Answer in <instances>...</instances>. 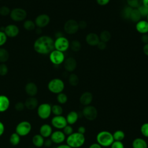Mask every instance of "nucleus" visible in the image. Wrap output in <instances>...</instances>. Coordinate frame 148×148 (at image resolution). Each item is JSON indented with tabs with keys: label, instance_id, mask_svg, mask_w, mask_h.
<instances>
[{
	"label": "nucleus",
	"instance_id": "obj_24",
	"mask_svg": "<svg viewBox=\"0 0 148 148\" xmlns=\"http://www.w3.org/2000/svg\"><path fill=\"white\" fill-rule=\"evenodd\" d=\"M65 118L68 124L72 125L77 122L79 119V114L76 111L72 110L67 114Z\"/></svg>",
	"mask_w": 148,
	"mask_h": 148
},
{
	"label": "nucleus",
	"instance_id": "obj_11",
	"mask_svg": "<svg viewBox=\"0 0 148 148\" xmlns=\"http://www.w3.org/2000/svg\"><path fill=\"white\" fill-rule=\"evenodd\" d=\"M49 59L51 63L58 65L63 63L65 58L63 52L54 49L49 54Z\"/></svg>",
	"mask_w": 148,
	"mask_h": 148
},
{
	"label": "nucleus",
	"instance_id": "obj_30",
	"mask_svg": "<svg viewBox=\"0 0 148 148\" xmlns=\"http://www.w3.org/2000/svg\"><path fill=\"white\" fill-rule=\"evenodd\" d=\"M99 37L101 41L107 43L111 39V34L108 30H103L100 33Z\"/></svg>",
	"mask_w": 148,
	"mask_h": 148
},
{
	"label": "nucleus",
	"instance_id": "obj_29",
	"mask_svg": "<svg viewBox=\"0 0 148 148\" xmlns=\"http://www.w3.org/2000/svg\"><path fill=\"white\" fill-rule=\"evenodd\" d=\"M9 58V53L5 48H0V62L5 63Z\"/></svg>",
	"mask_w": 148,
	"mask_h": 148
},
{
	"label": "nucleus",
	"instance_id": "obj_10",
	"mask_svg": "<svg viewBox=\"0 0 148 148\" xmlns=\"http://www.w3.org/2000/svg\"><path fill=\"white\" fill-rule=\"evenodd\" d=\"M64 29L67 34L73 35L76 34L79 29L78 22L73 19L67 20L64 25Z\"/></svg>",
	"mask_w": 148,
	"mask_h": 148
},
{
	"label": "nucleus",
	"instance_id": "obj_53",
	"mask_svg": "<svg viewBox=\"0 0 148 148\" xmlns=\"http://www.w3.org/2000/svg\"><path fill=\"white\" fill-rule=\"evenodd\" d=\"M86 128L84 126H80L79 127V128H77V132L81 134H83L84 135L85 132H86Z\"/></svg>",
	"mask_w": 148,
	"mask_h": 148
},
{
	"label": "nucleus",
	"instance_id": "obj_6",
	"mask_svg": "<svg viewBox=\"0 0 148 148\" xmlns=\"http://www.w3.org/2000/svg\"><path fill=\"white\" fill-rule=\"evenodd\" d=\"M37 114L41 119H47L51 114V105L49 103L40 104L37 108Z\"/></svg>",
	"mask_w": 148,
	"mask_h": 148
},
{
	"label": "nucleus",
	"instance_id": "obj_46",
	"mask_svg": "<svg viewBox=\"0 0 148 148\" xmlns=\"http://www.w3.org/2000/svg\"><path fill=\"white\" fill-rule=\"evenodd\" d=\"M110 148H124V145L121 141L114 140L110 145Z\"/></svg>",
	"mask_w": 148,
	"mask_h": 148
},
{
	"label": "nucleus",
	"instance_id": "obj_38",
	"mask_svg": "<svg viewBox=\"0 0 148 148\" xmlns=\"http://www.w3.org/2000/svg\"><path fill=\"white\" fill-rule=\"evenodd\" d=\"M132 10V8L130 7L129 6H127L124 8L121 12L123 17L125 19H130V16Z\"/></svg>",
	"mask_w": 148,
	"mask_h": 148
},
{
	"label": "nucleus",
	"instance_id": "obj_52",
	"mask_svg": "<svg viewBox=\"0 0 148 148\" xmlns=\"http://www.w3.org/2000/svg\"><path fill=\"white\" fill-rule=\"evenodd\" d=\"M5 130V125L3 123L0 121V136H1L3 134Z\"/></svg>",
	"mask_w": 148,
	"mask_h": 148
},
{
	"label": "nucleus",
	"instance_id": "obj_9",
	"mask_svg": "<svg viewBox=\"0 0 148 148\" xmlns=\"http://www.w3.org/2000/svg\"><path fill=\"white\" fill-rule=\"evenodd\" d=\"M83 117L90 121L94 120L98 116V111L97 108L92 105L85 106L82 110Z\"/></svg>",
	"mask_w": 148,
	"mask_h": 148
},
{
	"label": "nucleus",
	"instance_id": "obj_55",
	"mask_svg": "<svg viewBox=\"0 0 148 148\" xmlns=\"http://www.w3.org/2000/svg\"><path fill=\"white\" fill-rule=\"evenodd\" d=\"M88 148H102V146L97 143H93L91 145H90Z\"/></svg>",
	"mask_w": 148,
	"mask_h": 148
},
{
	"label": "nucleus",
	"instance_id": "obj_14",
	"mask_svg": "<svg viewBox=\"0 0 148 148\" xmlns=\"http://www.w3.org/2000/svg\"><path fill=\"white\" fill-rule=\"evenodd\" d=\"M50 139L53 143L57 145L62 144L66 140V136L62 132V131L57 130L55 131H53Z\"/></svg>",
	"mask_w": 148,
	"mask_h": 148
},
{
	"label": "nucleus",
	"instance_id": "obj_41",
	"mask_svg": "<svg viewBox=\"0 0 148 148\" xmlns=\"http://www.w3.org/2000/svg\"><path fill=\"white\" fill-rule=\"evenodd\" d=\"M140 132L145 137L148 138V123H143L140 127Z\"/></svg>",
	"mask_w": 148,
	"mask_h": 148
},
{
	"label": "nucleus",
	"instance_id": "obj_44",
	"mask_svg": "<svg viewBox=\"0 0 148 148\" xmlns=\"http://www.w3.org/2000/svg\"><path fill=\"white\" fill-rule=\"evenodd\" d=\"M25 108V107L24 102H23L21 101L16 102L14 105V109H16V110H17L18 112H21Z\"/></svg>",
	"mask_w": 148,
	"mask_h": 148
},
{
	"label": "nucleus",
	"instance_id": "obj_17",
	"mask_svg": "<svg viewBox=\"0 0 148 148\" xmlns=\"http://www.w3.org/2000/svg\"><path fill=\"white\" fill-rule=\"evenodd\" d=\"M92 99L93 95L92 93L89 91H85L81 94L79 98V101L82 105L85 106L90 105L92 101Z\"/></svg>",
	"mask_w": 148,
	"mask_h": 148
},
{
	"label": "nucleus",
	"instance_id": "obj_43",
	"mask_svg": "<svg viewBox=\"0 0 148 148\" xmlns=\"http://www.w3.org/2000/svg\"><path fill=\"white\" fill-rule=\"evenodd\" d=\"M8 72V67L5 63L0 64V75L5 76Z\"/></svg>",
	"mask_w": 148,
	"mask_h": 148
},
{
	"label": "nucleus",
	"instance_id": "obj_39",
	"mask_svg": "<svg viewBox=\"0 0 148 148\" xmlns=\"http://www.w3.org/2000/svg\"><path fill=\"white\" fill-rule=\"evenodd\" d=\"M10 9L7 6H2L0 7V15L2 16H7L10 15Z\"/></svg>",
	"mask_w": 148,
	"mask_h": 148
},
{
	"label": "nucleus",
	"instance_id": "obj_32",
	"mask_svg": "<svg viewBox=\"0 0 148 148\" xmlns=\"http://www.w3.org/2000/svg\"><path fill=\"white\" fill-rule=\"evenodd\" d=\"M113 134V137L114 139V140L116 141H121L124 139L125 138V133L124 131L120 130H117L114 132Z\"/></svg>",
	"mask_w": 148,
	"mask_h": 148
},
{
	"label": "nucleus",
	"instance_id": "obj_48",
	"mask_svg": "<svg viewBox=\"0 0 148 148\" xmlns=\"http://www.w3.org/2000/svg\"><path fill=\"white\" fill-rule=\"evenodd\" d=\"M140 39H141V41L144 44L148 43V34H142V36H141Z\"/></svg>",
	"mask_w": 148,
	"mask_h": 148
},
{
	"label": "nucleus",
	"instance_id": "obj_1",
	"mask_svg": "<svg viewBox=\"0 0 148 148\" xmlns=\"http://www.w3.org/2000/svg\"><path fill=\"white\" fill-rule=\"evenodd\" d=\"M33 46L37 53L43 55L48 54L54 50V40L49 36H40L35 40Z\"/></svg>",
	"mask_w": 148,
	"mask_h": 148
},
{
	"label": "nucleus",
	"instance_id": "obj_12",
	"mask_svg": "<svg viewBox=\"0 0 148 148\" xmlns=\"http://www.w3.org/2000/svg\"><path fill=\"white\" fill-rule=\"evenodd\" d=\"M51 125L57 130H62L67 124L65 117L60 116H54L51 120Z\"/></svg>",
	"mask_w": 148,
	"mask_h": 148
},
{
	"label": "nucleus",
	"instance_id": "obj_47",
	"mask_svg": "<svg viewBox=\"0 0 148 148\" xmlns=\"http://www.w3.org/2000/svg\"><path fill=\"white\" fill-rule=\"evenodd\" d=\"M97 47L99 49V50H105L106 48V46H107V45H106V43L104 42H102V41H99V43H98V45H97Z\"/></svg>",
	"mask_w": 148,
	"mask_h": 148
},
{
	"label": "nucleus",
	"instance_id": "obj_15",
	"mask_svg": "<svg viewBox=\"0 0 148 148\" xmlns=\"http://www.w3.org/2000/svg\"><path fill=\"white\" fill-rule=\"evenodd\" d=\"M4 32L7 37L14 38L17 36L20 32L19 28L15 24H9L4 28Z\"/></svg>",
	"mask_w": 148,
	"mask_h": 148
},
{
	"label": "nucleus",
	"instance_id": "obj_18",
	"mask_svg": "<svg viewBox=\"0 0 148 148\" xmlns=\"http://www.w3.org/2000/svg\"><path fill=\"white\" fill-rule=\"evenodd\" d=\"M25 91L29 97H35L38 91V86L34 82H28L25 86Z\"/></svg>",
	"mask_w": 148,
	"mask_h": 148
},
{
	"label": "nucleus",
	"instance_id": "obj_31",
	"mask_svg": "<svg viewBox=\"0 0 148 148\" xmlns=\"http://www.w3.org/2000/svg\"><path fill=\"white\" fill-rule=\"evenodd\" d=\"M23 27L24 28L28 31H33L35 29L36 25L34 21H33L31 20H27L24 21L23 23Z\"/></svg>",
	"mask_w": 148,
	"mask_h": 148
},
{
	"label": "nucleus",
	"instance_id": "obj_54",
	"mask_svg": "<svg viewBox=\"0 0 148 148\" xmlns=\"http://www.w3.org/2000/svg\"><path fill=\"white\" fill-rule=\"evenodd\" d=\"M143 51L146 56H148V43L144 45L143 47Z\"/></svg>",
	"mask_w": 148,
	"mask_h": 148
},
{
	"label": "nucleus",
	"instance_id": "obj_7",
	"mask_svg": "<svg viewBox=\"0 0 148 148\" xmlns=\"http://www.w3.org/2000/svg\"><path fill=\"white\" fill-rule=\"evenodd\" d=\"M9 16L13 21L20 22L25 19L27 16V13L26 10L23 8H16L11 10Z\"/></svg>",
	"mask_w": 148,
	"mask_h": 148
},
{
	"label": "nucleus",
	"instance_id": "obj_2",
	"mask_svg": "<svg viewBox=\"0 0 148 148\" xmlns=\"http://www.w3.org/2000/svg\"><path fill=\"white\" fill-rule=\"evenodd\" d=\"M86 138L83 134L77 132H73L66 138V142L72 148H79L82 147L85 143Z\"/></svg>",
	"mask_w": 148,
	"mask_h": 148
},
{
	"label": "nucleus",
	"instance_id": "obj_42",
	"mask_svg": "<svg viewBox=\"0 0 148 148\" xmlns=\"http://www.w3.org/2000/svg\"><path fill=\"white\" fill-rule=\"evenodd\" d=\"M62 132L65 135V136H69L71 134H72L73 132V129L72 125L67 124L63 129H62Z\"/></svg>",
	"mask_w": 148,
	"mask_h": 148
},
{
	"label": "nucleus",
	"instance_id": "obj_51",
	"mask_svg": "<svg viewBox=\"0 0 148 148\" xmlns=\"http://www.w3.org/2000/svg\"><path fill=\"white\" fill-rule=\"evenodd\" d=\"M52 143H53V142H52V141L50 139H47L46 140H45L43 146H45L46 147H49L51 146Z\"/></svg>",
	"mask_w": 148,
	"mask_h": 148
},
{
	"label": "nucleus",
	"instance_id": "obj_23",
	"mask_svg": "<svg viewBox=\"0 0 148 148\" xmlns=\"http://www.w3.org/2000/svg\"><path fill=\"white\" fill-rule=\"evenodd\" d=\"M10 100L5 95H0V113L6 112L10 106Z\"/></svg>",
	"mask_w": 148,
	"mask_h": 148
},
{
	"label": "nucleus",
	"instance_id": "obj_4",
	"mask_svg": "<svg viewBox=\"0 0 148 148\" xmlns=\"http://www.w3.org/2000/svg\"><path fill=\"white\" fill-rule=\"evenodd\" d=\"M47 88L51 92L58 94L63 91L65 88V84L61 79L54 78L49 81Z\"/></svg>",
	"mask_w": 148,
	"mask_h": 148
},
{
	"label": "nucleus",
	"instance_id": "obj_21",
	"mask_svg": "<svg viewBox=\"0 0 148 148\" xmlns=\"http://www.w3.org/2000/svg\"><path fill=\"white\" fill-rule=\"evenodd\" d=\"M24 105L27 109L30 110H34L38 106V100L35 97H29L25 99Z\"/></svg>",
	"mask_w": 148,
	"mask_h": 148
},
{
	"label": "nucleus",
	"instance_id": "obj_5",
	"mask_svg": "<svg viewBox=\"0 0 148 148\" xmlns=\"http://www.w3.org/2000/svg\"><path fill=\"white\" fill-rule=\"evenodd\" d=\"M32 125L28 121H22L18 123L16 127V132L20 136H25L31 131Z\"/></svg>",
	"mask_w": 148,
	"mask_h": 148
},
{
	"label": "nucleus",
	"instance_id": "obj_13",
	"mask_svg": "<svg viewBox=\"0 0 148 148\" xmlns=\"http://www.w3.org/2000/svg\"><path fill=\"white\" fill-rule=\"evenodd\" d=\"M50 21V18L47 14H40L38 15L34 21L36 26L40 28H44L48 25Z\"/></svg>",
	"mask_w": 148,
	"mask_h": 148
},
{
	"label": "nucleus",
	"instance_id": "obj_58",
	"mask_svg": "<svg viewBox=\"0 0 148 148\" xmlns=\"http://www.w3.org/2000/svg\"><path fill=\"white\" fill-rule=\"evenodd\" d=\"M146 17V21H147V22L148 23V15H147Z\"/></svg>",
	"mask_w": 148,
	"mask_h": 148
},
{
	"label": "nucleus",
	"instance_id": "obj_57",
	"mask_svg": "<svg viewBox=\"0 0 148 148\" xmlns=\"http://www.w3.org/2000/svg\"><path fill=\"white\" fill-rule=\"evenodd\" d=\"M142 5L143 6L148 8V0H143L142 1Z\"/></svg>",
	"mask_w": 148,
	"mask_h": 148
},
{
	"label": "nucleus",
	"instance_id": "obj_3",
	"mask_svg": "<svg viewBox=\"0 0 148 148\" xmlns=\"http://www.w3.org/2000/svg\"><path fill=\"white\" fill-rule=\"evenodd\" d=\"M97 143L102 147H109L114 142L113 134L108 131H101L96 136Z\"/></svg>",
	"mask_w": 148,
	"mask_h": 148
},
{
	"label": "nucleus",
	"instance_id": "obj_8",
	"mask_svg": "<svg viewBox=\"0 0 148 148\" xmlns=\"http://www.w3.org/2000/svg\"><path fill=\"white\" fill-rule=\"evenodd\" d=\"M69 43L66 38L63 36L58 37L54 40V49L64 53L69 48Z\"/></svg>",
	"mask_w": 148,
	"mask_h": 148
},
{
	"label": "nucleus",
	"instance_id": "obj_49",
	"mask_svg": "<svg viewBox=\"0 0 148 148\" xmlns=\"http://www.w3.org/2000/svg\"><path fill=\"white\" fill-rule=\"evenodd\" d=\"M96 1L99 5L105 6L109 3L110 0H96Z\"/></svg>",
	"mask_w": 148,
	"mask_h": 148
},
{
	"label": "nucleus",
	"instance_id": "obj_36",
	"mask_svg": "<svg viewBox=\"0 0 148 148\" xmlns=\"http://www.w3.org/2000/svg\"><path fill=\"white\" fill-rule=\"evenodd\" d=\"M143 0H127L128 6L132 9H137L142 5Z\"/></svg>",
	"mask_w": 148,
	"mask_h": 148
},
{
	"label": "nucleus",
	"instance_id": "obj_40",
	"mask_svg": "<svg viewBox=\"0 0 148 148\" xmlns=\"http://www.w3.org/2000/svg\"><path fill=\"white\" fill-rule=\"evenodd\" d=\"M137 9L139 10V12L141 15V17H146L148 15V8L147 7H146V6H143V5H142Z\"/></svg>",
	"mask_w": 148,
	"mask_h": 148
},
{
	"label": "nucleus",
	"instance_id": "obj_50",
	"mask_svg": "<svg viewBox=\"0 0 148 148\" xmlns=\"http://www.w3.org/2000/svg\"><path fill=\"white\" fill-rule=\"evenodd\" d=\"M78 24H79V29H84L87 27V23L85 21H83V20L80 21L79 23H78Z\"/></svg>",
	"mask_w": 148,
	"mask_h": 148
},
{
	"label": "nucleus",
	"instance_id": "obj_34",
	"mask_svg": "<svg viewBox=\"0 0 148 148\" xmlns=\"http://www.w3.org/2000/svg\"><path fill=\"white\" fill-rule=\"evenodd\" d=\"M82 45L77 40H73L69 43V47L74 52H77L81 49Z\"/></svg>",
	"mask_w": 148,
	"mask_h": 148
},
{
	"label": "nucleus",
	"instance_id": "obj_25",
	"mask_svg": "<svg viewBox=\"0 0 148 148\" xmlns=\"http://www.w3.org/2000/svg\"><path fill=\"white\" fill-rule=\"evenodd\" d=\"M132 148H147V142L143 138H136L132 143Z\"/></svg>",
	"mask_w": 148,
	"mask_h": 148
},
{
	"label": "nucleus",
	"instance_id": "obj_37",
	"mask_svg": "<svg viewBox=\"0 0 148 148\" xmlns=\"http://www.w3.org/2000/svg\"><path fill=\"white\" fill-rule=\"evenodd\" d=\"M57 101L60 104H65L68 101V97L65 93L60 92L57 95Z\"/></svg>",
	"mask_w": 148,
	"mask_h": 148
},
{
	"label": "nucleus",
	"instance_id": "obj_22",
	"mask_svg": "<svg viewBox=\"0 0 148 148\" xmlns=\"http://www.w3.org/2000/svg\"><path fill=\"white\" fill-rule=\"evenodd\" d=\"M136 30L140 34H145L148 33V23L146 20H140L136 23Z\"/></svg>",
	"mask_w": 148,
	"mask_h": 148
},
{
	"label": "nucleus",
	"instance_id": "obj_20",
	"mask_svg": "<svg viewBox=\"0 0 148 148\" xmlns=\"http://www.w3.org/2000/svg\"><path fill=\"white\" fill-rule=\"evenodd\" d=\"M53 132L52 126L49 124L45 123L42 124L39 128V134L44 138L50 137Z\"/></svg>",
	"mask_w": 148,
	"mask_h": 148
},
{
	"label": "nucleus",
	"instance_id": "obj_59",
	"mask_svg": "<svg viewBox=\"0 0 148 148\" xmlns=\"http://www.w3.org/2000/svg\"><path fill=\"white\" fill-rule=\"evenodd\" d=\"M0 1H1V0H0Z\"/></svg>",
	"mask_w": 148,
	"mask_h": 148
},
{
	"label": "nucleus",
	"instance_id": "obj_19",
	"mask_svg": "<svg viewBox=\"0 0 148 148\" xmlns=\"http://www.w3.org/2000/svg\"><path fill=\"white\" fill-rule=\"evenodd\" d=\"M100 41L99 35L94 32H90L86 36V43L91 46H95L98 45Z\"/></svg>",
	"mask_w": 148,
	"mask_h": 148
},
{
	"label": "nucleus",
	"instance_id": "obj_45",
	"mask_svg": "<svg viewBox=\"0 0 148 148\" xmlns=\"http://www.w3.org/2000/svg\"><path fill=\"white\" fill-rule=\"evenodd\" d=\"M7 36L4 31H0V47L5 44L7 41Z\"/></svg>",
	"mask_w": 148,
	"mask_h": 148
},
{
	"label": "nucleus",
	"instance_id": "obj_28",
	"mask_svg": "<svg viewBox=\"0 0 148 148\" xmlns=\"http://www.w3.org/2000/svg\"><path fill=\"white\" fill-rule=\"evenodd\" d=\"M20 136L18 135L16 132L12 133L9 137V142L13 146H17L20 142Z\"/></svg>",
	"mask_w": 148,
	"mask_h": 148
},
{
	"label": "nucleus",
	"instance_id": "obj_35",
	"mask_svg": "<svg viewBox=\"0 0 148 148\" xmlns=\"http://www.w3.org/2000/svg\"><path fill=\"white\" fill-rule=\"evenodd\" d=\"M63 113V108L60 105L55 104L51 106V113L54 116L62 115Z\"/></svg>",
	"mask_w": 148,
	"mask_h": 148
},
{
	"label": "nucleus",
	"instance_id": "obj_56",
	"mask_svg": "<svg viewBox=\"0 0 148 148\" xmlns=\"http://www.w3.org/2000/svg\"><path fill=\"white\" fill-rule=\"evenodd\" d=\"M56 148H72L67 144H60L58 145Z\"/></svg>",
	"mask_w": 148,
	"mask_h": 148
},
{
	"label": "nucleus",
	"instance_id": "obj_27",
	"mask_svg": "<svg viewBox=\"0 0 148 148\" xmlns=\"http://www.w3.org/2000/svg\"><path fill=\"white\" fill-rule=\"evenodd\" d=\"M141 17V15L138 9H132L130 16V19L132 21L136 23L140 20Z\"/></svg>",
	"mask_w": 148,
	"mask_h": 148
},
{
	"label": "nucleus",
	"instance_id": "obj_16",
	"mask_svg": "<svg viewBox=\"0 0 148 148\" xmlns=\"http://www.w3.org/2000/svg\"><path fill=\"white\" fill-rule=\"evenodd\" d=\"M77 66V62L76 60L71 57H68L65 59L64 61V67L67 72H73Z\"/></svg>",
	"mask_w": 148,
	"mask_h": 148
},
{
	"label": "nucleus",
	"instance_id": "obj_26",
	"mask_svg": "<svg viewBox=\"0 0 148 148\" xmlns=\"http://www.w3.org/2000/svg\"><path fill=\"white\" fill-rule=\"evenodd\" d=\"M32 142L33 145L36 147H41L44 145L45 138L41 136L39 134H35L32 138Z\"/></svg>",
	"mask_w": 148,
	"mask_h": 148
},
{
	"label": "nucleus",
	"instance_id": "obj_33",
	"mask_svg": "<svg viewBox=\"0 0 148 148\" xmlns=\"http://www.w3.org/2000/svg\"><path fill=\"white\" fill-rule=\"evenodd\" d=\"M68 82L72 86H76L79 83V78L75 73H71L68 77Z\"/></svg>",
	"mask_w": 148,
	"mask_h": 148
}]
</instances>
